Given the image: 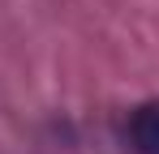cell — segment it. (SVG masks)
<instances>
[{"mask_svg": "<svg viewBox=\"0 0 159 154\" xmlns=\"http://www.w3.org/2000/svg\"><path fill=\"white\" fill-rule=\"evenodd\" d=\"M125 137H129V150L133 154H159V99L138 103V107L129 111Z\"/></svg>", "mask_w": 159, "mask_h": 154, "instance_id": "6da1fadb", "label": "cell"}]
</instances>
